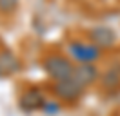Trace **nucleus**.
<instances>
[{"label":"nucleus","mask_w":120,"mask_h":116,"mask_svg":"<svg viewBox=\"0 0 120 116\" xmlns=\"http://www.w3.org/2000/svg\"><path fill=\"white\" fill-rule=\"evenodd\" d=\"M53 91H55V94H56L58 98L73 102V100H78V98L82 96L84 87L80 85L78 82H75L73 78H69V80H64V82H58Z\"/></svg>","instance_id":"obj_3"},{"label":"nucleus","mask_w":120,"mask_h":116,"mask_svg":"<svg viewBox=\"0 0 120 116\" xmlns=\"http://www.w3.org/2000/svg\"><path fill=\"white\" fill-rule=\"evenodd\" d=\"M104 82H105V85H107V87H116V85H118V82H120L118 69L107 71V72H105V76H104Z\"/></svg>","instance_id":"obj_8"},{"label":"nucleus","mask_w":120,"mask_h":116,"mask_svg":"<svg viewBox=\"0 0 120 116\" xmlns=\"http://www.w3.org/2000/svg\"><path fill=\"white\" fill-rule=\"evenodd\" d=\"M89 36L97 47H111L115 44V38H116L109 27H95Z\"/></svg>","instance_id":"obj_4"},{"label":"nucleus","mask_w":120,"mask_h":116,"mask_svg":"<svg viewBox=\"0 0 120 116\" xmlns=\"http://www.w3.org/2000/svg\"><path fill=\"white\" fill-rule=\"evenodd\" d=\"M44 69L47 71V74L55 78L56 82H64V80H69L73 78V65L68 58L64 56H58V54H51L44 60Z\"/></svg>","instance_id":"obj_1"},{"label":"nucleus","mask_w":120,"mask_h":116,"mask_svg":"<svg viewBox=\"0 0 120 116\" xmlns=\"http://www.w3.org/2000/svg\"><path fill=\"white\" fill-rule=\"evenodd\" d=\"M18 0H0V11L2 13H13Z\"/></svg>","instance_id":"obj_9"},{"label":"nucleus","mask_w":120,"mask_h":116,"mask_svg":"<svg viewBox=\"0 0 120 116\" xmlns=\"http://www.w3.org/2000/svg\"><path fill=\"white\" fill-rule=\"evenodd\" d=\"M97 69L93 67V65L89 64H82L80 67H76L75 72H73V80L75 82H78L80 85H87V83H91V82H95V78H97Z\"/></svg>","instance_id":"obj_5"},{"label":"nucleus","mask_w":120,"mask_h":116,"mask_svg":"<svg viewBox=\"0 0 120 116\" xmlns=\"http://www.w3.org/2000/svg\"><path fill=\"white\" fill-rule=\"evenodd\" d=\"M20 105H22V109H26V111H35V109L44 105V98H42V94H40L38 89H31V91H27V93L20 98Z\"/></svg>","instance_id":"obj_6"},{"label":"nucleus","mask_w":120,"mask_h":116,"mask_svg":"<svg viewBox=\"0 0 120 116\" xmlns=\"http://www.w3.org/2000/svg\"><path fill=\"white\" fill-rule=\"evenodd\" d=\"M69 53L80 64H91L98 58V47L95 44H84V42H73L69 45Z\"/></svg>","instance_id":"obj_2"},{"label":"nucleus","mask_w":120,"mask_h":116,"mask_svg":"<svg viewBox=\"0 0 120 116\" xmlns=\"http://www.w3.org/2000/svg\"><path fill=\"white\" fill-rule=\"evenodd\" d=\"M0 69H2V72L15 71V69H18V60L11 56L9 53H4V54H0Z\"/></svg>","instance_id":"obj_7"}]
</instances>
